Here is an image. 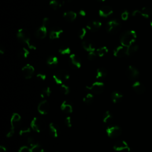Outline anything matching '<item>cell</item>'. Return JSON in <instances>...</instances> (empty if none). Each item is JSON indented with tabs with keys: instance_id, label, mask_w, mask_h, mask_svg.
I'll return each instance as SVG.
<instances>
[{
	"instance_id": "6da1fadb",
	"label": "cell",
	"mask_w": 152,
	"mask_h": 152,
	"mask_svg": "<svg viewBox=\"0 0 152 152\" xmlns=\"http://www.w3.org/2000/svg\"><path fill=\"white\" fill-rule=\"evenodd\" d=\"M17 37L20 42L27 44L30 49L35 50L36 49L35 45L31 42L30 35L27 30L25 29H20L18 30L17 33Z\"/></svg>"
},
{
	"instance_id": "7a4b0ae2",
	"label": "cell",
	"mask_w": 152,
	"mask_h": 152,
	"mask_svg": "<svg viewBox=\"0 0 152 152\" xmlns=\"http://www.w3.org/2000/svg\"><path fill=\"white\" fill-rule=\"evenodd\" d=\"M137 35L134 30H128L124 32L121 36L120 41L121 45L126 47H129L133 45L136 41Z\"/></svg>"
},
{
	"instance_id": "3957f363",
	"label": "cell",
	"mask_w": 152,
	"mask_h": 152,
	"mask_svg": "<svg viewBox=\"0 0 152 152\" xmlns=\"http://www.w3.org/2000/svg\"><path fill=\"white\" fill-rule=\"evenodd\" d=\"M31 128L37 133H40L45 129L46 123L44 120L39 117H35L30 123Z\"/></svg>"
},
{
	"instance_id": "277c9868",
	"label": "cell",
	"mask_w": 152,
	"mask_h": 152,
	"mask_svg": "<svg viewBox=\"0 0 152 152\" xmlns=\"http://www.w3.org/2000/svg\"><path fill=\"white\" fill-rule=\"evenodd\" d=\"M53 78L57 84H62L70 78L69 72L65 70H61L57 71L53 76Z\"/></svg>"
},
{
	"instance_id": "5b68a950",
	"label": "cell",
	"mask_w": 152,
	"mask_h": 152,
	"mask_svg": "<svg viewBox=\"0 0 152 152\" xmlns=\"http://www.w3.org/2000/svg\"><path fill=\"white\" fill-rule=\"evenodd\" d=\"M106 133L107 136L111 138H117L122 134V129L117 125H110L106 129Z\"/></svg>"
},
{
	"instance_id": "8992f818",
	"label": "cell",
	"mask_w": 152,
	"mask_h": 152,
	"mask_svg": "<svg viewBox=\"0 0 152 152\" xmlns=\"http://www.w3.org/2000/svg\"><path fill=\"white\" fill-rule=\"evenodd\" d=\"M121 28L120 21L118 20H112L110 21L106 26V30L111 33H115L118 32Z\"/></svg>"
},
{
	"instance_id": "52a82bcc",
	"label": "cell",
	"mask_w": 152,
	"mask_h": 152,
	"mask_svg": "<svg viewBox=\"0 0 152 152\" xmlns=\"http://www.w3.org/2000/svg\"><path fill=\"white\" fill-rule=\"evenodd\" d=\"M86 89L96 95H99L103 92L105 89V84L102 82L97 81L93 83L90 86H87Z\"/></svg>"
},
{
	"instance_id": "ba28073f",
	"label": "cell",
	"mask_w": 152,
	"mask_h": 152,
	"mask_svg": "<svg viewBox=\"0 0 152 152\" xmlns=\"http://www.w3.org/2000/svg\"><path fill=\"white\" fill-rule=\"evenodd\" d=\"M126 75L131 80H136L139 76V70L133 66H129L126 70Z\"/></svg>"
},
{
	"instance_id": "9c48e42d",
	"label": "cell",
	"mask_w": 152,
	"mask_h": 152,
	"mask_svg": "<svg viewBox=\"0 0 152 152\" xmlns=\"http://www.w3.org/2000/svg\"><path fill=\"white\" fill-rule=\"evenodd\" d=\"M70 64L74 69H80L81 66V59L78 55L71 54L70 56Z\"/></svg>"
},
{
	"instance_id": "30bf717a",
	"label": "cell",
	"mask_w": 152,
	"mask_h": 152,
	"mask_svg": "<svg viewBox=\"0 0 152 152\" xmlns=\"http://www.w3.org/2000/svg\"><path fill=\"white\" fill-rule=\"evenodd\" d=\"M37 110L41 115H46L49 110V104L47 100H44L40 102L38 105Z\"/></svg>"
},
{
	"instance_id": "8fae6325",
	"label": "cell",
	"mask_w": 152,
	"mask_h": 152,
	"mask_svg": "<svg viewBox=\"0 0 152 152\" xmlns=\"http://www.w3.org/2000/svg\"><path fill=\"white\" fill-rule=\"evenodd\" d=\"M22 73L24 77L26 79H30L33 76L35 73V69L30 64H27L23 67Z\"/></svg>"
},
{
	"instance_id": "7c38bea8",
	"label": "cell",
	"mask_w": 152,
	"mask_h": 152,
	"mask_svg": "<svg viewBox=\"0 0 152 152\" xmlns=\"http://www.w3.org/2000/svg\"><path fill=\"white\" fill-rule=\"evenodd\" d=\"M114 55L118 58H122L128 55V47L123 45L117 47L114 51Z\"/></svg>"
},
{
	"instance_id": "4fadbf2b",
	"label": "cell",
	"mask_w": 152,
	"mask_h": 152,
	"mask_svg": "<svg viewBox=\"0 0 152 152\" xmlns=\"http://www.w3.org/2000/svg\"><path fill=\"white\" fill-rule=\"evenodd\" d=\"M114 149L117 151H130V148L127 144V143L125 141H119L117 142L115 145L114 146Z\"/></svg>"
},
{
	"instance_id": "5bb4252c",
	"label": "cell",
	"mask_w": 152,
	"mask_h": 152,
	"mask_svg": "<svg viewBox=\"0 0 152 152\" xmlns=\"http://www.w3.org/2000/svg\"><path fill=\"white\" fill-rule=\"evenodd\" d=\"M61 110L66 114H71L73 111V107L72 103L68 101L64 100L61 105Z\"/></svg>"
},
{
	"instance_id": "9a60e30c",
	"label": "cell",
	"mask_w": 152,
	"mask_h": 152,
	"mask_svg": "<svg viewBox=\"0 0 152 152\" xmlns=\"http://www.w3.org/2000/svg\"><path fill=\"white\" fill-rule=\"evenodd\" d=\"M132 88L134 92L138 95L143 94L146 90L144 86L140 81L134 82L132 85Z\"/></svg>"
},
{
	"instance_id": "2e32d148",
	"label": "cell",
	"mask_w": 152,
	"mask_h": 152,
	"mask_svg": "<svg viewBox=\"0 0 152 152\" xmlns=\"http://www.w3.org/2000/svg\"><path fill=\"white\" fill-rule=\"evenodd\" d=\"M99 16L102 17H107L113 13L112 8L109 6H105L99 10Z\"/></svg>"
},
{
	"instance_id": "e0dca14e",
	"label": "cell",
	"mask_w": 152,
	"mask_h": 152,
	"mask_svg": "<svg viewBox=\"0 0 152 152\" xmlns=\"http://www.w3.org/2000/svg\"><path fill=\"white\" fill-rule=\"evenodd\" d=\"M21 122V116L17 113H14L11 118L10 123H11V127L14 129L18 126Z\"/></svg>"
},
{
	"instance_id": "ac0fdd59",
	"label": "cell",
	"mask_w": 152,
	"mask_h": 152,
	"mask_svg": "<svg viewBox=\"0 0 152 152\" xmlns=\"http://www.w3.org/2000/svg\"><path fill=\"white\" fill-rule=\"evenodd\" d=\"M101 26H102L101 22L98 21H92L87 25V28L93 32L98 31L101 28Z\"/></svg>"
},
{
	"instance_id": "d6986e66",
	"label": "cell",
	"mask_w": 152,
	"mask_h": 152,
	"mask_svg": "<svg viewBox=\"0 0 152 152\" xmlns=\"http://www.w3.org/2000/svg\"><path fill=\"white\" fill-rule=\"evenodd\" d=\"M63 33V30L59 28H53L49 33V37L51 39H58Z\"/></svg>"
},
{
	"instance_id": "ffe728a7",
	"label": "cell",
	"mask_w": 152,
	"mask_h": 152,
	"mask_svg": "<svg viewBox=\"0 0 152 152\" xmlns=\"http://www.w3.org/2000/svg\"><path fill=\"white\" fill-rule=\"evenodd\" d=\"M82 45L83 48L89 52L95 51V45L92 41L85 40L83 42Z\"/></svg>"
},
{
	"instance_id": "44dd1931",
	"label": "cell",
	"mask_w": 152,
	"mask_h": 152,
	"mask_svg": "<svg viewBox=\"0 0 152 152\" xmlns=\"http://www.w3.org/2000/svg\"><path fill=\"white\" fill-rule=\"evenodd\" d=\"M49 128V133L51 135L55 138L58 137L59 132L58 126L55 123H50Z\"/></svg>"
},
{
	"instance_id": "7402d4cb",
	"label": "cell",
	"mask_w": 152,
	"mask_h": 152,
	"mask_svg": "<svg viewBox=\"0 0 152 152\" xmlns=\"http://www.w3.org/2000/svg\"><path fill=\"white\" fill-rule=\"evenodd\" d=\"M47 34V27L42 26L39 29H37L35 33V36L37 38L40 39L45 38Z\"/></svg>"
},
{
	"instance_id": "603a6c76",
	"label": "cell",
	"mask_w": 152,
	"mask_h": 152,
	"mask_svg": "<svg viewBox=\"0 0 152 152\" xmlns=\"http://www.w3.org/2000/svg\"><path fill=\"white\" fill-rule=\"evenodd\" d=\"M63 17L64 19L69 21V22H71V21L75 20L77 17V14L74 11H67L64 13Z\"/></svg>"
},
{
	"instance_id": "cb8c5ba5",
	"label": "cell",
	"mask_w": 152,
	"mask_h": 152,
	"mask_svg": "<svg viewBox=\"0 0 152 152\" xmlns=\"http://www.w3.org/2000/svg\"><path fill=\"white\" fill-rule=\"evenodd\" d=\"M114 119L113 115L110 111H106L103 116V121L105 124H110L112 122Z\"/></svg>"
},
{
	"instance_id": "d4e9b609",
	"label": "cell",
	"mask_w": 152,
	"mask_h": 152,
	"mask_svg": "<svg viewBox=\"0 0 152 152\" xmlns=\"http://www.w3.org/2000/svg\"><path fill=\"white\" fill-rule=\"evenodd\" d=\"M122 98H123L122 94L117 91H114L111 94L112 100L115 103L120 102L121 100V99H122Z\"/></svg>"
},
{
	"instance_id": "484cf974",
	"label": "cell",
	"mask_w": 152,
	"mask_h": 152,
	"mask_svg": "<svg viewBox=\"0 0 152 152\" xmlns=\"http://www.w3.org/2000/svg\"><path fill=\"white\" fill-rule=\"evenodd\" d=\"M140 16L146 18H148L152 16V8L150 7H143L140 10Z\"/></svg>"
},
{
	"instance_id": "4316f807",
	"label": "cell",
	"mask_w": 152,
	"mask_h": 152,
	"mask_svg": "<svg viewBox=\"0 0 152 152\" xmlns=\"http://www.w3.org/2000/svg\"><path fill=\"white\" fill-rule=\"evenodd\" d=\"M107 74V71L106 69L101 67L97 70L96 74V78L97 79H101L105 77Z\"/></svg>"
},
{
	"instance_id": "83f0119b",
	"label": "cell",
	"mask_w": 152,
	"mask_h": 152,
	"mask_svg": "<svg viewBox=\"0 0 152 152\" xmlns=\"http://www.w3.org/2000/svg\"><path fill=\"white\" fill-rule=\"evenodd\" d=\"M47 64L49 66L51 67H55L58 64V59L55 56L50 57L47 59Z\"/></svg>"
},
{
	"instance_id": "f1b7e54d",
	"label": "cell",
	"mask_w": 152,
	"mask_h": 152,
	"mask_svg": "<svg viewBox=\"0 0 152 152\" xmlns=\"http://www.w3.org/2000/svg\"><path fill=\"white\" fill-rule=\"evenodd\" d=\"M93 99H94V96L93 94L89 93L86 94V95L83 98V102L87 105H90L92 103Z\"/></svg>"
},
{
	"instance_id": "f546056e",
	"label": "cell",
	"mask_w": 152,
	"mask_h": 152,
	"mask_svg": "<svg viewBox=\"0 0 152 152\" xmlns=\"http://www.w3.org/2000/svg\"><path fill=\"white\" fill-rule=\"evenodd\" d=\"M64 2L62 3H61L59 1H57V0H51V1L49 2V6L52 9L56 10L59 7H61L64 4Z\"/></svg>"
},
{
	"instance_id": "4dcf8cb0",
	"label": "cell",
	"mask_w": 152,
	"mask_h": 152,
	"mask_svg": "<svg viewBox=\"0 0 152 152\" xmlns=\"http://www.w3.org/2000/svg\"><path fill=\"white\" fill-rule=\"evenodd\" d=\"M139 49V46L137 45L133 44L128 47V55H131L136 52Z\"/></svg>"
},
{
	"instance_id": "1f68e13d",
	"label": "cell",
	"mask_w": 152,
	"mask_h": 152,
	"mask_svg": "<svg viewBox=\"0 0 152 152\" xmlns=\"http://www.w3.org/2000/svg\"><path fill=\"white\" fill-rule=\"evenodd\" d=\"M29 51L28 49H27L25 48H23L21 49L20 51L19 54H18V55H19L20 58H21V59L27 58L29 56Z\"/></svg>"
},
{
	"instance_id": "d6a6232c",
	"label": "cell",
	"mask_w": 152,
	"mask_h": 152,
	"mask_svg": "<svg viewBox=\"0 0 152 152\" xmlns=\"http://www.w3.org/2000/svg\"><path fill=\"white\" fill-rule=\"evenodd\" d=\"M51 92H52V91H51V88H49V87H48V88L43 89L42 90L41 93H40V96L42 98H44L45 97H48L51 95Z\"/></svg>"
},
{
	"instance_id": "836d02e7",
	"label": "cell",
	"mask_w": 152,
	"mask_h": 152,
	"mask_svg": "<svg viewBox=\"0 0 152 152\" xmlns=\"http://www.w3.org/2000/svg\"><path fill=\"white\" fill-rule=\"evenodd\" d=\"M108 52V49L106 47H101L97 50V54L99 57H102Z\"/></svg>"
},
{
	"instance_id": "e575fe53",
	"label": "cell",
	"mask_w": 152,
	"mask_h": 152,
	"mask_svg": "<svg viewBox=\"0 0 152 152\" xmlns=\"http://www.w3.org/2000/svg\"><path fill=\"white\" fill-rule=\"evenodd\" d=\"M59 89H60V92H61L63 95H68V94L70 93V88H69V87L68 86H67L66 84H61Z\"/></svg>"
},
{
	"instance_id": "d590c367",
	"label": "cell",
	"mask_w": 152,
	"mask_h": 152,
	"mask_svg": "<svg viewBox=\"0 0 152 152\" xmlns=\"http://www.w3.org/2000/svg\"><path fill=\"white\" fill-rule=\"evenodd\" d=\"M59 52L60 53V54L61 55H69L71 53V49L69 47H61V48H59Z\"/></svg>"
},
{
	"instance_id": "8d00e7d4",
	"label": "cell",
	"mask_w": 152,
	"mask_h": 152,
	"mask_svg": "<svg viewBox=\"0 0 152 152\" xmlns=\"http://www.w3.org/2000/svg\"><path fill=\"white\" fill-rule=\"evenodd\" d=\"M31 152H40V150L42 149L40 145L37 143L34 144L33 145L30 147Z\"/></svg>"
},
{
	"instance_id": "74e56055",
	"label": "cell",
	"mask_w": 152,
	"mask_h": 152,
	"mask_svg": "<svg viewBox=\"0 0 152 152\" xmlns=\"http://www.w3.org/2000/svg\"><path fill=\"white\" fill-rule=\"evenodd\" d=\"M30 133V128L29 127H24L20 129L19 131V134L20 136H25Z\"/></svg>"
},
{
	"instance_id": "f35d334b",
	"label": "cell",
	"mask_w": 152,
	"mask_h": 152,
	"mask_svg": "<svg viewBox=\"0 0 152 152\" xmlns=\"http://www.w3.org/2000/svg\"><path fill=\"white\" fill-rule=\"evenodd\" d=\"M86 32H87V31H86V29L85 28H81L78 31V33L79 37L80 39H83L86 35Z\"/></svg>"
},
{
	"instance_id": "ab89813d",
	"label": "cell",
	"mask_w": 152,
	"mask_h": 152,
	"mask_svg": "<svg viewBox=\"0 0 152 152\" xmlns=\"http://www.w3.org/2000/svg\"><path fill=\"white\" fill-rule=\"evenodd\" d=\"M97 54H96L95 52V51H92V52H89V54H88V58L89 60H91V61H93L94 59H95L96 58V57H97Z\"/></svg>"
},
{
	"instance_id": "60d3db41",
	"label": "cell",
	"mask_w": 152,
	"mask_h": 152,
	"mask_svg": "<svg viewBox=\"0 0 152 152\" xmlns=\"http://www.w3.org/2000/svg\"><path fill=\"white\" fill-rule=\"evenodd\" d=\"M65 122H66V124L68 127L70 128L72 127V119L70 117H67L66 118V119H65Z\"/></svg>"
},
{
	"instance_id": "b9f144b4",
	"label": "cell",
	"mask_w": 152,
	"mask_h": 152,
	"mask_svg": "<svg viewBox=\"0 0 152 152\" xmlns=\"http://www.w3.org/2000/svg\"><path fill=\"white\" fill-rule=\"evenodd\" d=\"M37 78L40 81H45L47 78V76L45 74L43 73H38L36 76Z\"/></svg>"
},
{
	"instance_id": "7bdbcfd3",
	"label": "cell",
	"mask_w": 152,
	"mask_h": 152,
	"mask_svg": "<svg viewBox=\"0 0 152 152\" xmlns=\"http://www.w3.org/2000/svg\"><path fill=\"white\" fill-rule=\"evenodd\" d=\"M50 23V20L49 19V18L48 17H45L43 19V21H42V26L47 27L49 26Z\"/></svg>"
},
{
	"instance_id": "ee69618b",
	"label": "cell",
	"mask_w": 152,
	"mask_h": 152,
	"mask_svg": "<svg viewBox=\"0 0 152 152\" xmlns=\"http://www.w3.org/2000/svg\"><path fill=\"white\" fill-rule=\"evenodd\" d=\"M128 17H129V13L128 12V11L125 10V11H124L122 13V14H121V18L123 20H127L128 19Z\"/></svg>"
},
{
	"instance_id": "f6af8a7d",
	"label": "cell",
	"mask_w": 152,
	"mask_h": 152,
	"mask_svg": "<svg viewBox=\"0 0 152 152\" xmlns=\"http://www.w3.org/2000/svg\"><path fill=\"white\" fill-rule=\"evenodd\" d=\"M18 152H31V151L30 147H28L27 146H23L20 148Z\"/></svg>"
},
{
	"instance_id": "bcb514c9",
	"label": "cell",
	"mask_w": 152,
	"mask_h": 152,
	"mask_svg": "<svg viewBox=\"0 0 152 152\" xmlns=\"http://www.w3.org/2000/svg\"><path fill=\"white\" fill-rule=\"evenodd\" d=\"M14 131H15V129L13 128L12 127H10L8 133H7V137H8V138L11 137L13 136V134H14Z\"/></svg>"
},
{
	"instance_id": "7dc6e473",
	"label": "cell",
	"mask_w": 152,
	"mask_h": 152,
	"mask_svg": "<svg viewBox=\"0 0 152 152\" xmlns=\"http://www.w3.org/2000/svg\"><path fill=\"white\" fill-rule=\"evenodd\" d=\"M36 143V142L35 141V139H34L33 138H32V137H31L28 138V143L30 145V146L33 145V144H35Z\"/></svg>"
},
{
	"instance_id": "c3c4849f",
	"label": "cell",
	"mask_w": 152,
	"mask_h": 152,
	"mask_svg": "<svg viewBox=\"0 0 152 152\" xmlns=\"http://www.w3.org/2000/svg\"><path fill=\"white\" fill-rule=\"evenodd\" d=\"M79 14L80 16H83V17H84L86 16V12L84 10H81L80 11H79Z\"/></svg>"
},
{
	"instance_id": "681fc988",
	"label": "cell",
	"mask_w": 152,
	"mask_h": 152,
	"mask_svg": "<svg viewBox=\"0 0 152 152\" xmlns=\"http://www.w3.org/2000/svg\"><path fill=\"white\" fill-rule=\"evenodd\" d=\"M0 152H7L6 148L3 146H0Z\"/></svg>"
},
{
	"instance_id": "f907efd6",
	"label": "cell",
	"mask_w": 152,
	"mask_h": 152,
	"mask_svg": "<svg viewBox=\"0 0 152 152\" xmlns=\"http://www.w3.org/2000/svg\"><path fill=\"white\" fill-rule=\"evenodd\" d=\"M5 52V48L3 47H0V53L1 54H3Z\"/></svg>"
},
{
	"instance_id": "816d5d0a",
	"label": "cell",
	"mask_w": 152,
	"mask_h": 152,
	"mask_svg": "<svg viewBox=\"0 0 152 152\" xmlns=\"http://www.w3.org/2000/svg\"><path fill=\"white\" fill-rule=\"evenodd\" d=\"M40 152H47L46 150H43V149H42L41 150H40Z\"/></svg>"
},
{
	"instance_id": "f5cc1de1",
	"label": "cell",
	"mask_w": 152,
	"mask_h": 152,
	"mask_svg": "<svg viewBox=\"0 0 152 152\" xmlns=\"http://www.w3.org/2000/svg\"><path fill=\"white\" fill-rule=\"evenodd\" d=\"M72 1H73V0H67L68 3H71Z\"/></svg>"
},
{
	"instance_id": "db71d44e",
	"label": "cell",
	"mask_w": 152,
	"mask_h": 152,
	"mask_svg": "<svg viewBox=\"0 0 152 152\" xmlns=\"http://www.w3.org/2000/svg\"><path fill=\"white\" fill-rule=\"evenodd\" d=\"M150 26H151V27L152 28V19L150 20Z\"/></svg>"
},
{
	"instance_id": "11a10c76",
	"label": "cell",
	"mask_w": 152,
	"mask_h": 152,
	"mask_svg": "<svg viewBox=\"0 0 152 152\" xmlns=\"http://www.w3.org/2000/svg\"><path fill=\"white\" fill-rule=\"evenodd\" d=\"M98 1H100V2H103V1H105V0H98Z\"/></svg>"
}]
</instances>
